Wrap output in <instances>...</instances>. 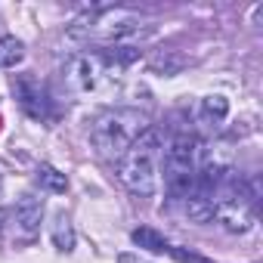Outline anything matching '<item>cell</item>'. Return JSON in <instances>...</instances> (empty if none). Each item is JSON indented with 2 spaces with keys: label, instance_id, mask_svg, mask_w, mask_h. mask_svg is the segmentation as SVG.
<instances>
[{
  "label": "cell",
  "instance_id": "obj_1",
  "mask_svg": "<svg viewBox=\"0 0 263 263\" xmlns=\"http://www.w3.org/2000/svg\"><path fill=\"white\" fill-rule=\"evenodd\" d=\"M161 152H164V134L158 127H146L143 134L134 140V146H130L121 158H118V180L134 192V195H155L158 189V161H161Z\"/></svg>",
  "mask_w": 263,
  "mask_h": 263
},
{
  "label": "cell",
  "instance_id": "obj_5",
  "mask_svg": "<svg viewBox=\"0 0 263 263\" xmlns=\"http://www.w3.org/2000/svg\"><path fill=\"white\" fill-rule=\"evenodd\" d=\"M201 140L192 137V134H180L174 137L164 152H161V161H164V189L174 195V198H189L192 186H195V174L201 167Z\"/></svg>",
  "mask_w": 263,
  "mask_h": 263
},
{
  "label": "cell",
  "instance_id": "obj_9",
  "mask_svg": "<svg viewBox=\"0 0 263 263\" xmlns=\"http://www.w3.org/2000/svg\"><path fill=\"white\" fill-rule=\"evenodd\" d=\"M134 245H140L143 251H152V254H164V251H167L164 235H161L158 229H152V226H140V229H134Z\"/></svg>",
  "mask_w": 263,
  "mask_h": 263
},
{
  "label": "cell",
  "instance_id": "obj_8",
  "mask_svg": "<svg viewBox=\"0 0 263 263\" xmlns=\"http://www.w3.org/2000/svg\"><path fill=\"white\" fill-rule=\"evenodd\" d=\"M13 93H16V99H19V105L28 118H34V121L50 118V96H47V90L41 87V81L34 74H19L13 81Z\"/></svg>",
  "mask_w": 263,
  "mask_h": 263
},
{
  "label": "cell",
  "instance_id": "obj_11",
  "mask_svg": "<svg viewBox=\"0 0 263 263\" xmlns=\"http://www.w3.org/2000/svg\"><path fill=\"white\" fill-rule=\"evenodd\" d=\"M53 245L59 251H71L74 248V232H71V223H68L65 214H56V220H53Z\"/></svg>",
  "mask_w": 263,
  "mask_h": 263
},
{
  "label": "cell",
  "instance_id": "obj_10",
  "mask_svg": "<svg viewBox=\"0 0 263 263\" xmlns=\"http://www.w3.org/2000/svg\"><path fill=\"white\" fill-rule=\"evenodd\" d=\"M22 56H25L22 41H16V37H0V65H4V68H16L22 62Z\"/></svg>",
  "mask_w": 263,
  "mask_h": 263
},
{
  "label": "cell",
  "instance_id": "obj_2",
  "mask_svg": "<svg viewBox=\"0 0 263 263\" xmlns=\"http://www.w3.org/2000/svg\"><path fill=\"white\" fill-rule=\"evenodd\" d=\"M149 127V115L140 108H105L90 121V146L102 155V158H121L134 140Z\"/></svg>",
  "mask_w": 263,
  "mask_h": 263
},
{
  "label": "cell",
  "instance_id": "obj_7",
  "mask_svg": "<svg viewBox=\"0 0 263 263\" xmlns=\"http://www.w3.org/2000/svg\"><path fill=\"white\" fill-rule=\"evenodd\" d=\"M41 217H44V204L34 195H22L4 217V235L16 245H28L37 238L41 232Z\"/></svg>",
  "mask_w": 263,
  "mask_h": 263
},
{
  "label": "cell",
  "instance_id": "obj_13",
  "mask_svg": "<svg viewBox=\"0 0 263 263\" xmlns=\"http://www.w3.org/2000/svg\"><path fill=\"white\" fill-rule=\"evenodd\" d=\"M201 111H204V118H214V121H223V118L229 115V102H226L223 96H208V99L201 102Z\"/></svg>",
  "mask_w": 263,
  "mask_h": 263
},
{
  "label": "cell",
  "instance_id": "obj_3",
  "mask_svg": "<svg viewBox=\"0 0 263 263\" xmlns=\"http://www.w3.org/2000/svg\"><path fill=\"white\" fill-rule=\"evenodd\" d=\"M137 59V50L134 47H115V50H84L78 53L68 68H65V78L74 90L81 93H99L105 90L108 84L118 81V71L124 65H130Z\"/></svg>",
  "mask_w": 263,
  "mask_h": 263
},
{
  "label": "cell",
  "instance_id": "obj_14",
  "mask_svg": "<svg viewBox=\"0 0 263 263\" xmlns=\"http://www.w3.org/2000/svg\"><path fill=\"white\" fill-rule=\"evenodd\" d=\"M0 186H4V177H0Z\"/></svg>",
  "mask_w": 263,
  "mask_h": 263
},
{
  "label": "cell",
  "instance_id": "obj_6",
  "mask_svg": "<svg viewBox=\"0 0 263 263\" xmlns=\"http://www.w3.org/2000/svg\"><path fill=\"white\" fill-rule=\"evenodd\" d=\"M214 217L229 232H245L254 223V189L232 167L226 171V177L214 192Z\"/></svg>",
  "mask_w": 263,
  "mask_h": 263
},
{
  "label": "cell",
  "instance_id": "obj_4",
  "mask_svg": "<svg viewBox=\"0 0 263 263\" xmlns=\"http://www.w3.org/2000/svg\"><path fill=\"white\" fill-rule=\"evenodd\" d=\"M143 31V19L130 10H118V7H96L90 13H84L74 25H71V37L99 44L105 50L115 47H127L130 37H137Z\"/></svg>",
  "mask_w": 263,
  "mask_h": 263
},
{
  "label": "cell",
  "instance_id": "obj_12",
  "mask_svg": "<svg viewBox=\"0 0 263 263\" xmlns=\"http://www.w3.org/2000/svg\"><path fill=\"white\" fill-rule=\"evenodd\" d=\"M37 183H41V186H47L50 192H65V189H68L65 174H59V171H56V167H50V164H41V167H37Z\"/></svg>",
  "mask_w": 263,
  "mask_h": 263
}]
</instances>
